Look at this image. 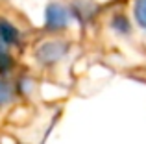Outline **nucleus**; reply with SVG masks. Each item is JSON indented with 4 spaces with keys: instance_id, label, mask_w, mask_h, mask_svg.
Masks as SVG:
<instances>
[{
    "instance_id": "nucleus-1",
    "label": "nucleus",
    "mask_w": 146,
    "mask_h": 144,
    "mask_svg": "<svg viewBox=\"0 0 146 144\" xmlns=\"http://www.w3.org/2000/svg\"><path fill=\"white\" fill-rule=\"evenodd\" d=\"M68 52H70V43L68 41L59 39V37H52V39H46L37 44L33 55H35V61L41 67H54L59 61H63L68 55Z\"/></svg>"
},
{
    "instance_id": "nucleus-2",
    "label": "nucleus",
    "mask_w": 146,
    "mask_h": 144,
    "mask_svg": "<svg viewBox=\"0 0 146 144\" xmlns=\"http://www.w3.org/2000/svg\"><path fill=\"white\" fill-rule=\"evenodd\" d=\"M72 15L68 6L61 2H50L44 11V30L50 33H59L63 30H67V26L70 24Z\"/></svg>"
},
{
    "instance_id": "nucleus-3",
    "label": "nucleus",
    "mask_w": 146,
    "mask_h": 144,
    "mask_svg": "<svg viewBox=\"0 0 146 144\" xmlns=\"http://www.w3.org/2000/svg\"><path fill=\"white\" fill-rule=\"evenodd\" d=\"M0 41H2L7 48H21L22 44H24L22 30L19 28L15 22H11L9 18L0 17Z\"/></svg>"
},
{
    "instance_id": "nucleus-4",
    "label": "nucleus",
    "mask_w": 146,
    "mask_h": 144,
    "mask_svg": "<svg viewBox=\"0 0 146 144\" xmlns=\"http://www.w3.org/2000/svg\"><path fill=\"white\" fill-rule=\"evenodd\" d=\"M68 9H70L72 18H76L82 24L91 22V18L96 15V6L91 0H74L72 4H68Z\"/></svg>"
},
{
    "instance_id": "nucleus-5",
    "label": "nucleus",
    "mask_w": 146,
    "mask_h": 144,
    "mask_svg": "<svg viewBox=\"0 0 146 144\" xmlns=\"http://www.w3.org/2000/svg\"><path fill=\"white\" fill-rule=\"evenodd\" d=\"M109 28L113 30L117 35H131L133 32V26H131V20H129V17L124 13V11H115L113 15H111L109 18Z\"/></svg>"
},
{
    "instance_id": "nucleus-6",
    "label": "nucleus",
    "mask_w": 146,
    "mask_h": 144,
    "mask_svg": "<svg viewBox=\"0 0 146 144\" xmlns=\"http://www.w3.org/2000/svg\"><path fill=\"white\" fill-rule=\"evenodd\" d=\"M15 57L11 54V48H7L6 44L0 41V78L9 79V76L15 70Z\"/></svg>"
},
{
    "instance_id": "nucleus-7",
    "label": "nucleus",
    "mask_w": 146,
    "mask_h": 144,
    "mask_svg": "<svg viewBox=\"0 0 146 144\" xmlns=\"http://www.w3.org/2000/svg\"><path fill=\"white\" fill-rule=\"evenodd\" d=\"M15 96H17L15 85L9 83V79L0 78V107H7L9 104H13Z\"/></svg>"
},
{
    "instance_id": "nucleus-8",
    "label": "nucleus",
    "mask_w": 146,
    "mask_h": 144,
    "mask_svg": "<svg viewBox=\"0 0 146 144\" xmlns=\"http://www.w3.org/2000/svg\"><path fill=\"white\" fill-rule=\"evenodd\" d=\"M131 15H133L135 24L139 26L143 32H146V0H133Z\"/></svg>"
}]
</instances>
